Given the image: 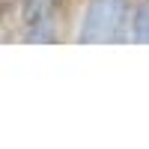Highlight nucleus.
I'll return each instance as SVG.
<instances>
[{"mask_svg":"<svg viewBox=\"0 0 149 149\" xmlns=\"http://www.w3.org/2000/svg\"><path fill=\"white\" fill-rule=\"evenodd\" d=\"M131 0H81L72 24L78 45H125Z\"/></svg>","mask_w":149,"mask_h":149,"instance_id":"f257e3e1","label":"nucleus"},{"mask_svg":"<svg viewBox=\"0 0 149 149\" xmlns=\"http://www.w3.org/2000/svg\"><path fill=\"white\" fill-rule=\"evenodd\" d=\"M128 42L149 45V0H131V12H128Z\"/></svg>","mask_w":149,"mask_h":149,"instance_id":"f03ea898","label":"nucleus"}]
</instances>
